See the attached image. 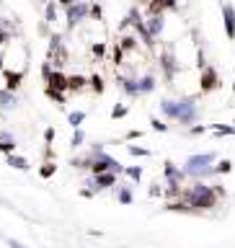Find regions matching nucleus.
Wrapping results in <instances>:
<instances>
[{"label": "nucleus", "mask_w": 235, "mask_h": 248, "mask_svg": "<svg viewBox=\"0 0 235 248\" xmlns=\"http://www.w3.org/2000/svg\"><path fill=\"white\" fill-rule=\"evenodd\" d=\"M189 204L191 207H215V191L204 184H197L189 191Z\"/></svg>", "instance_id": "obj_1"}, {"label": "nucleus", "mask_w": 235, "mask_h": 248, "mask_svg": "<svg viewBox=\"0 0 235 248\" xmlns=\"http://www.w3.org/2000/svg\"><path fill=\"white\" fill-rule=\"evenodd\" d=\"M215 160V155H194V158L186 160V173H191V176H207V173H212V168H209V163Z\"/></svg>", "instance_id": "obj_2"}, {"label": "nucleus", "mask_w": 235, "mask_h": 248, "mask_svg": "<svg viewBox=\"0 0 235 248\" xmlns=\"http://www.w3.org/2000/svg\"><path fill=\"white\" fill-rule=\"evenodd\" d=\"M116 181V176L111 170H104V173H93V184H96V189H106V186H111Z\"/></svg>", "instance_id": "obj_3"}, {"label": "nucleus", "mask_w": 235, "mask_h": 248, "mask_svg": "<svg viewBox=\"0 0 235 248\" xmlns=\"http://www.w3.org/2000/svg\"><path fill=\"white\" fill-rule=\"evenodd\" d=\"M13 147H16V142H13L11 135H0V150H3V153H13Z\"/></svg>", "instance_id": "obj_4"}, {"label": "nucleus", "mask_w": 235, "mask_h": 248, "mask_svg": "<svg viewBox=\"0 0 235 248\" xmlns=\"http://www.w3.org/2000/svg\"><path fill=\"white\" fill-rule=\"evenodd\" d=\"M8 163H11L13 168H21V170H26V168H29V163L23 160V158H16V155H8Z\"/></svg>", "instance_id": "obj_5"}, {"label": "nucleus", "mask_w": 235, "mask_h": 248, "mask_svg": "<svg viewBox=\"0 0 235 248\" xmlns=\"http://www.w3.org/2000/svg\"><path fill=\"white\" fill-rule=\"evenodd\" d=\"M215 85H217V78H215V73H207V75H204V83H202V88L209 91V88H215Z\"/></svg>", "instance_id": "obj_6"}, {"label": "nucleus", "mask_w": 235, "mask_h": 248, "mask_svg": "<svg viewBox=\"0 0 235 248\" xmlns=\"http://www.w3.org/2000/svg\"><path fill=\"white\" fill-rule=\"evenodd\" d=\"M228 170H230V163H228V160H222L217 168H212V173H228Z\"/></svg>", "instance_id": "obj_7"}, {"label": "nucleus", "mask_w": 235, "mask_h": 248, "mask_svg": "<svg viewBox=\"0 0 235 248\" xmlns=\"http://www.w3.org/2000/svg\"><path fill=\"white\" fill-rule=\"evenodd\" d=\"M119 202L129 204V202H132V191H129V189H122V191H119Z\"/></svg>", "instance_id": "obj_8"}, {"label": "nucleus", "mask_w": 235, "mask_h": 248, "mask_svg": "<svg viewBox=\"0 0 235 248\" xmlns=\"http://www.w3.org/2000/svg\"><path fill=\"white\" fill-rule=\"evenodd\" d=\"M127 173H129V176H132V178H135V181H137V178H140V176H142V170H140V168H129V170H127Z\"/></svg>", "instance_id": "obj_9"}, {"label": "nucleus", "mask_w": 235, "mask_h": 248, "mask_svg": "<svg viewBox=\"0 0 235 248\" xmlns=\"http://www.w3.org/2000/svg\"><path fill=\"white\" fill-rule=\"evenodd\" d=\"M70 122H73V124H75V127H78V124H80V122H83V114H73V116H70Z\"/></svg>", "instance_id": "obj_10"}, {"label": "nucleus", "mask_w": 235, "mask_h": 248, "mask_svg": "<svg viewBox=\"0 0 235 248\" xmlns=\"http://www.w3.org/2000/svg\"><path fill=\"white\" fill-rule=\"evenodd\" d=\"M83 142V132H75V137H73V145L78 147V145H80Z\"/></svg>", "instance_id": "obj_11"}, {"label": "nucleus", "mask_w": 235, "mask_h": 248, "mask_svg": "<svg viewBox=\"0 0 235 248\" xmlns=\"http://www.w3.org/2000/svg\"><path fill=\"white\" fill-rule=\"evenodd\" d=\"M132 155H147V150H140V147H129Z\"/></svg>", "instance_id": "obj_12"}, {"label": "nucleus", "mask_w": 235, "mask_h": 248, "mask_svg": "<svg viewBox=\"0 0 235 248\" xmlns=\"http://www.w3.org/2000/svg\"><path fill=\"white\" fill-rule=\"evenodd\" d=\"M52 170H54V168L49 166V163H47V168H42V173H44V176H52Z\"/></svg>", "instance_id": "obj_13"}, {"label": "nucleus", "mask_w": 235, "mask_h": 248, "mask_svg": "<svg viewBox=\"0 0 235 248\" xmlns=\"http://www.w3.org/2000/svg\"><path fill=\"white\" fill-rule=\"evenodd\" d=\"M11 248H26V246H21V243H16V240H11Z\"/></svg>", "instance_id": "obj_14"}]
</instances>
